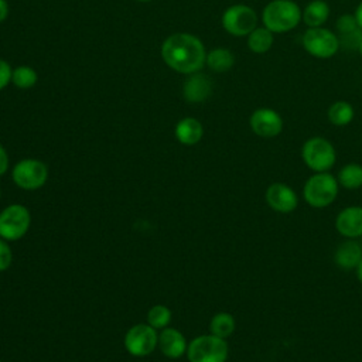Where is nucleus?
Instances as JSON below:
<instances>
[{
  "mask_svg": "<svg viewBox=\"0 0 362 362\" xmlns=\"http://www.w3.org/2000/svg\"><path fill=\"white\" fill-rule=\"evenodd\" d=\"M262 21L272 33H286L301 21V10L291 0H272L262 13Z\"/></svg>",
  "mask_w": 362,
  "mask_h": 362,
  "instance_id": "nucleus-2",
  "label": "nucleus"
},
{
  "mask_svg": "<svg viewBox=\"0 0 362 362\" xmlns=\"http://www.w3.org/2000/svg\"><path fill=\"white\" fill-rule=\"evenodd\" d=\"M11 66L6 61L0 59V89H3L8 82H11Z\"/></svg>",
  "mask_w": 362,
  "mask_h": 362,
  "instance_id": "nucleus-28",
  "label": "nucleus"
},
{
  "mask_svg": "<svg viewBox=\"0 0 362 362\" xmlns=\"http://www.w3.org/2000/svg\"><path fill=\"white\" fill-rule=\"evenodd\" d=\"M161 57L170 68L181 74L198 72L206 61L201 40L187 33L170 35L161 47Z\"/></svg>",
  "mask_w": 362,
  "mask_h": 362,
  "instance_id": "nucleus-1",
  "label": "nucleus"
},
{
  "mask_svg": "<svg viewBox=\"0 0 362 362\" xmlns=\"http://www.w3.org/2000/svg\"><path fill=\"white\" fill-rule=\"evenodd\" d=\"M335 27H337V30L341 33V35L351 34V33L359 30L355 16H351V14H342V16L337 20Z\"/></svg>",
  "mask_w": 362,
  "mask_h": 362,
  "instance_id": "nucleus-26",
  "label": "nucleus"
},
{
  "mask_svg": "<svg viewBox=\"0 0 362 362\" xmlns=\"http://www.w3.org/2000/svg\"><path fill=\"white\" fill-rule=\"evenodd\" d=\"M355 18H356V23H358V27L362 30V1L358 4L356 10H355Z\"/></svg>",
  "mask_w": 362,
  "mask_h": 362,
  "instance_id": "nucleus-31",
  "label": "nucleus"
},
{
  "mask_svg": "<svg viewBox=\"0 0 362 362\" xmlns=\"http://www.w3.org/2000/svg\"><path fill=\"white\" fill-rule=\"evenodd\" d=\"M222 25L229 34L235 37H245L257 27V14L249 6L235 4L223 11Z\"/></svg>",
  "mask_w": 362,
  "mask_h": 362,
  "instance_id": "nucleus-8",
  "label": "nucleus"
},
{
  "mask_svg": "<svg viewBox=\"0 0 362 362\" xmlns=\"http://www.w3.org/2000/svg\"><path fill=\"white\" fill-rule=\"evenodd\" d=\"M7 168H8V156L4 147L0 144V177L7 171Z\"/></svg>",
  "mask_w": 362,
  "mask_h": 362,
  "instance_id": "nucleus-29",
  "label": "nucleus"
},
{
  "mask_svg": "<svg viewBox=\"0 0 362 362\" xmlns=\"http://www.w3.org/2000/svg\"><path fill=\"white\" fill-rule=\"evenodd\" d=\"M171 321V311L165 305H154L148 310L147 322L153 328H165Z\"/></svg>",
  "mask_w": 362,
  "mask_h": 362,
  "instance_id": "nucleus-25",
  "label": "nucleus"
},
{
  "mask_svg": "<svg viewBox=\"0 0 362 362\" xmlns=\"http://www.w3.org/2000/svg\"><path fill=\"white\" fill-rule=\"evenodd\" d=\"M235 318L229 313H218L212 317L209 322V331L212 335L226 339L235 331Z\"/></svg>",
  "mask_w": 362,
  "mask_h": 362,
  "instance_id": "nucleus-23",
  "label": "nucleus"
},
{
  "mask_svg": "<svg viewBox=\"0 0 362 362\" xmlns=\"http://www.w3.org/2000/svg\"><path fill=\"white\" fill-rule=\"evenodd\" d=\"M11 177L17 187L33 191L41 188L45 184L48 178V168L40 160L24 158L14 165Z\"/></svg>",
  "mask_w": 362,
  "mask_h": 362,
  "instance_id": "nucleus-9",
  "label": "nucleus"
},
{
  "mask_svg": "<svg viewBox=\"0 0 362 362\" xmlns=\"http://www.w3.org/2000/svg\"><path fill=\"white\" fill-rule=\"evenodd\" d=\"M329 6L324 0H311L305 8L301 11V20L308 25V28L322 27L328 20Z\"/></svg>",
  "mask_w": 362,
  "mask_h": 362,
  "instance_id": "nucleus-18",
  "label": "nucleus"
},
{
  "mask_svg": "<svg viewBox=\"0 0 362 362\" xmlns=\"http://www.w3.org/2000/svg\"><path fill=\"white\" fill-rule=\"evenodd\" d=\"M205 62L215 72H226L233 66L235 57L226 48H215L209 54H206Z\"/></svg>",
  "mask_w": 362,
  "mask_h": 362,
  "instance_id": "nucleus-21",
  "label": "nucleus"
},
{
  "mask_svg": "<svg viewBox=\"0 0 362 362\" xmlns=\"http://www.w3.org/2000/svg\"><path fill=\"white\" fill-rule=\"evenodd\" d=\"M267 205L280 214L293 212L297 208L298 198L293 188L283 182H273L266 189Z\"/></svg>",
  "mask_w": 362,
  "mask_h": 362,
  "instance_id": "nucleus-12",
  "label": "nucleus"
},
{
  "mask_svg": "<svg viewBox=\"0 0 362 362\" xmlns=\"http://www.w3.org/2000/svg\"><path fill=\"white\" fill-rule=\"evenodd\" d=\"M139 1H148V0H139Z\"/></svg>",
  "mask_w": 362,
  "mask_h": 362,
  "instance_id": "nucleus-34",
  "label": "nucleus"
},
{
  "mask_svg": "<svg viewBox=\"0 0 362 362\" xmlns=\"http://www.w3.org/2000/svg\"><path fill=\"white\" fill-rule=\"evenodd\" d=\"M204 134L202 124L194 119V117H185L180 120L175 126V137L178 139L180 143L192 146L197 144Z\"/></svg>",
  "mask_w": 362,
  "mask_h": 362,
  "instance_id": "nucleus-17",
  "label": "nucleus"
},
{
  "mask_svg": "<svg viewBox=\"0 0 362 362\" xmlns=\"http://www.w3.org/2000/svg\"><path fill=\"white\" fill-rule=\"evenodd\" d=\"M8 14V6L6 0H0V23L7 17Z\"/></svg>",
  "mask_w": 362,
  "mask_h": 362,
  "instance_id": "nucleus-30",
  "label": "nucleus"
},
{
  "mask_svg": "<svg viewBox=\"0 0 362 362\" xmlns=\"http://www.w3.org/2000/svg\"><path fill=\"white\" fill-rule=\"evenodd\" d=\"M184 98L191 102H204L212 92V83L204 74L194 72L184 83Z\"/></svg>",
  "mask_w": 362,
  "mask_h": 362,
  "instance_id": "nucleus-15",
  "label": "nucleus"
},
{
  "mask_svg": "<svg viewBox=\"0 0 362 362\" xmlns=\"http://www.w3.org/2000/svg\"><path fill=\"white\" fill-rule=\"evenodd\" d=\"M274 33H272L269 28L256 27L249 35H247V47L255 54H264L267 52L273 42H274Z\"/></svg>",
  "mask_w": 362,
  "mask_h": 362,
  "instance_id": "nucleus-19",
  "label": "nucleus"
},
{
  "mask_svg": "<svg viewBox=\"0 0 362 362\" xmlns=\"http://www.w3.org/2000/svg\"><path fill=\"white\" fill-rule=\"evenodd\" d=\"M157 345L158 335L150 324H137L126 332L124 348L133 356H147Z\"/></svg>",
  "mask_w": 362,
  "mask_h": 362,
  "instance_id": "nucleus-10",
  "label": "nucleus"
},
{
  "mask_svg": "<svg viewBox=\"0 0 362 362\" xmlns=\"http://www.w3.org/2000/svg\"><path fill=\"white\" fill-rule=\"evenodd\" d=\"M362 259V247L361 243L356 242L355 239H348L342 242L334 253V262L338 267L351 270L355 269L356 264Z\"/></svg>",
  "mask_w": 362,
  "mask_h": 362,
  "instance_id": "nucleus-16",
  "label": "nucleus"
},
{
  "mask_svg": "<svg viewBox=\"0 0 362 362\" xmlns=\"http://www.w3.org/2000/svg\"><path fill=\"white\" fill-rule=\"evenodd\" d=\"M338 180L329 173H315L303 188V197L313 208H325L331 205L338 195Z\"/></svg>",
  "mask_w": 362,
  "mask_h": 362,
  "instance_id": "nucleus-3",
  "label": "nucleus"
},
{
  "mask_svg": "<svg viewBox=\"0 0 362 362\" xmlns=\"http://www.w3.org/2000/svg\"><path fill=\"white\" fill-rule=\"evenodd\" d=\"M304 49L320 59L331 58L339 49V38L337 34L324 27L308 28L303 35Z\"/></svg>",
  "mask_w": 362,
  "mask_h": 362,
  "instance_id": "nucleus-7",
  "label": "nucleus"
},
{
  "mask_svg": "<svg viewBox=\"0 0 362 362\" xmlns=\"http://www.w3.org/2000/svg\"><path fill=\"white\" fill-rule=\"evenodd\" d=\"M249 124L255 134L264 137V139L276 137L283 130L281 116L274 109H270V107L256 109L250 115Z\"/></svg>",
  "mask_w": 362,
  "mask_h": 362,
  "instance_id": "nucleus-11",
  "label": "nucleus"
},
{
  "mask_svg": "<svg viewBox=\"0 0 362 362\" xmlns=\"http://www.w3.org/2000/svg\"><path fill=\"white\" fill-rule=\"evenodd\" d=\"M355 272H356V277H358V280L362 283V259H361V262L356 264Z\"/></svg>",
  "mask_w": 362,
  "mask_h": 362,
  "instance_id": "nucleus-32",
  "label": "nucleus"
},
{
  "mask_svg": "<svg viewBox=\"0 0 362 362\" xmlns=\"http://www.w3.org/2000/svg\"><path fill=\"white\" fill-rule=\"evenodd\" d=\"M0 362H1V361H0Z\"/></svg>",
  "mask_w": 362,
  "mask_h": 362,
  "instance_id": "nucleus-37",
  "label": "nucleus"
},
{
  "mask_svg": "<svg viewBox=\"0 0 362 362\" xmlns=\"http://www.w3.org/2000/svg\"><path fill=\"white\" fill-rule=\"evenodd\" d=\"M358 51H359V54L362 55V40H361V42H359V45H358Z\"/></svg>",
  "mask_w": 362,
  "mask_h": 362,
  "instance_id": "nucleus-33",
  "label": "nucleus"
},
{
  "mask_svg": "<svg viewBox=\"0 0 362 362\" xmlns=\"http://www.w3.org/2000/svg\"><path fill=\"white\" fill-rule=\"evenodd\" d=\"M354 107L351 103H348L346 100H337L334 102L327 112L328 120L334 124V126H346L352 122L354 119Z\"/></svg>",
  "mask_w": 362,
  "mask_h": 362,
  "instance_id": "nucleus-20",
  "label": "nucleus"
},
{
  "mask_svg": "<svg viewBox=\"0 0 362 362\" xmlns=\"http://www.w3.org/2000/svg\"><path fill=\"white\" fill-rule=\"evenodd\" d=\"M228 352L226 341L212 334L194 338L187 348L189 362H225Z\"/></svg>",
  "mask_w": 362,
  "mask_h": 362,
  "instance_id": "nucleus-5",
  "label": "nucleus"
},
{
  "mask_svg": "<svg viewBox=\"0 0 362 362\" xmlns=\"http://www.w3.org/2000/svg\"><path fill=\"white\" fill-rule=\"evenodd\" d=\"M359 243H361V247H362V240H361V242H359Z\"/></svg>",
  "mask_w": 362,
  "mask_h": 362,
  "instance_id": "nucleus-35",
  "label": "nucleus"
},
{
  "mask_svg": "<svg viewBox=\"0 0 362 362\" xmlns=\"http://www.w3.org/2000/svg\"><path fill=\"white\" fill-rule=\"evenodd\" d=\"M301 158L310 170L325 173L335 164L337 153L331 141L315 136L304 141L301 147Z\"/></svg>",
  "mask_w": 362,
  "mask_h": 362,
  "instance_id": "nucleus-4",
  "label": "nucleus"
},
{
  "mask_svg": "<svg viewBox=\"0 0 362 362\" xmlns=\"http://www.w3.org/2000/svg\"><path fill=\"white\" fill-rule=\"evenodd\" d=\"M13 260V255H11V249L10 246L6 243L4 239H0V272H4L10 267Z\"/></svg>",
  "mask_w": 362,
  "mask_h": 362,
  "instance_id": "nucleus-27",
  "label": "nucleus"
},
{
  "mask_svg": "<svg viewBox=\"0 0 362 362\" xmlns=\"http://www.w3.org/2000/svg\"><path fill=\"white\" fill-rule=\"evenodd\" d=\"M0 195H1V191H0Z\"/></svg>",
  "mask_w": 362,
  "mask_h": 362,
  "instance_id": "nucleus-36",
  "label": "nucleus"
},
{
  "mask_svg": "<svg viewBox=\"0 0 362 362\" xmlns=\"http://www.w3.org/2000/svg\"><path fill=\"white\" fill-rule=\"evenodd\" d=\"M158 348L165 356L177 359L187 352L188 345L184 335L178 329L163 328V331L158 335Z\"/></svg>",
  "mask_w": 362,
  "mask_h": 362,
  "instance_id": "nucleus-14",
  "label": "nucleus"
},
{
  "mask_svg": "<svg viewBox=\"0 0 362 362\" xmlns=\"http://www.w3.org/2000/svg\"><path fill=\"white\" fill-rule=\"evenodd\" d=\"M335 229L348 239L362 238V206L344 208L335 218Z\"/></svg>",
  "mask_w": 362,
  "mask_h": 362,
  "instance_id": "nucleus-13",
  "label": "nucleus"
},
{
  "mask_svg": "<svg viewBox=\"0 0 362 362\" xmlns=\"http://www.w3.org/2000/svg\"><path fill=\"white\" fill-rule=\"evenodd\" d=\"M30 223L31 215L24 205H8L0 212V238L4 240H17L27 233Z\"/></svg>",
  "mask_w": 362,
  "mask_h": 362,
  "instance_id": "nucleus-6",
  "label": "nucleus"
},
{
  "mask_svg": "<svg viewBox=\"0 0 362 362\" xmlns=\"http://www.w3.org/2000/svg\"><path fill=\"white\" fill-rule=\"evenodd\" d=\"M338 184L346 189H358L362 187V165L356 163L345 164L338 173Z\"/></svg>",
  "mask_w": 362,
  "mask_h": 362,
  "instance_id": "nucleus-22",
  "label": "nucleus"
},
{
  "mask_svg": "<svg viewBox=\"0 0 362 362\" xmlns=\"http://www.w3.org/2000/svg\"><path fill=\"white\" fill-rule=\"evenodd\" d=\"M11 82L21 88V89H27V88H31L35 85L37 82V72L30 68V66H25V65H21V66H17L16 69H13V74H11Z\"/></svg>",
  "mask_w": 362,
  "mask_h": 362,
  "instance_id": "nucleus-24",
  "label": "nucleus"
}]
</instances>
